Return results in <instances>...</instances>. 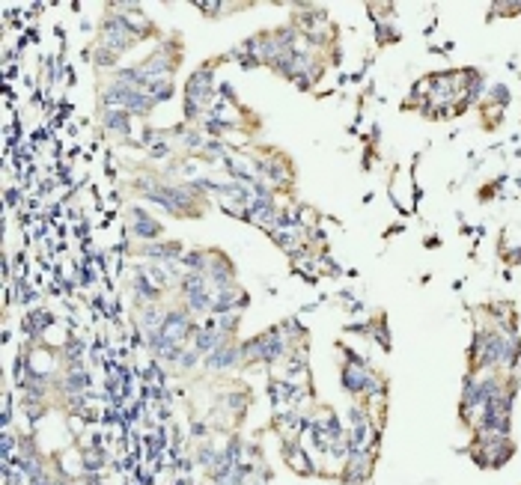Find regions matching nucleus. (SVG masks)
I'll list each match as a JSON object with an SVG mask.
<instances>
[{"label":"nucleus","instance_id":"nucleus-13","mask_svg":"<svg viewBox=\"0 0 521 485\" xmlns=\"http://www.w3.org/2000/svg\"><path fill=\"white\" fill-rule=\"evenodd\" d=\"M84 387H87V375L75 369V372L66 378V390H69V393H81Z\"/></svg>","mask_w":521,"mask_h":485},{"label":"nucleus","instance_id":"nucleus-2","mask_svg":"<svg viewBox=\"0 0 521 485\" xmlns=\"http://www.w3.org/2000/svg\"><path fill=\"white\" fill-rule=\"evenodd\" d=\"M149 349L155 351V358H161L167 363H179V358H182V351H185V342H179L173 340L170 333H164L161 328L149 333Z\"/></svg>","mask_w":521,"mask_h":485},{"label":"nucleus","instance_id":"nucleus-5","mask_svg":"<svg viewBox=\"0 0 521 485\" xmlns=\"http://www.w3.org/2000/svg\"><path fill=\"white\" fill-rule=\"evenodd\" d=\"M242 345H229L224 342L220 349H215L212 354H206V366L209 369H227V366H236L238 360H242Z\"/></svg>","mask_w":521,"mask_h":485},{"label":"nucleus","instance_id":"nucleus-9","mask_svg":"<svg viewBox=\"0 0 521 485\" xmlns=\"http://www.w3.org/2000/svg\"><path fill=\"white\" fill-rule=\"evenodd\" d=\"M105 128L116 140H128L132 137V113L125 111H105Z\"/></svg>","mask_w":521,"mask_h":485},{"label":"nucleus","instance_id":"nucleus-11","mask_svg":"<svg viewBox=\"0 0 521 485\" xmlns=\"http://www.w3.org/2000/svg\"><path fill=\"white\" fill-rule=\"evenodd\" d=\"M161 322H164V313H158L155 304H143V306H140V324H143L149 333L161 328Z\"/></svg>","mask_w":521,"mask_h":485},{"label":"nucleus","instance_id":"nucleus-14","mask_svg":"<svg viewBox=\"0 0 521 485\" xmlns=\"http://www.w3.org/2000/svg\"><path fill=\"white\" fill-rule=\"evenodd\" d=\"M206 143H209V140H203V134H200V131H188V134H185V149H191V152L206 149Z\"/></svg>","mask_w":521,"mask_h":485},{"label":"nucleus","instance_id":"nucleus-15","mask_svg":"<svg viewBox=\"0 0 521 485\" xmlns=\"http://www.w3.org/2000/svg\"><path fill=\"white\" fill-rule=\"evenodd\" d=\"M197 360H200V351H197V349H191V351L185 349V351H182V358H179V366H182V369H191V366H194Z\"/></svg>","mask_w":521,"mask_h":485},{"label":"nucleus","instance_id":"nucleus-4","mask_svg":"<svg viewBox=\"0 0 521 485\" xmlns=\"http://www.w3.org/2000/svg\"><path fill=\"white\" fill-rule=\"evenodd\" d=\"M373 470V455L367 450H348V459H346V479L348 482H364Z\"/></svg>","mask_w":521,"mask_h":485},{"label":"nucleus","instance_id":"nucleus-3","mask_svg":"<svg viewBox=\"0 0 521 485\" xmlns=\"http://www.w3.org/2000/svg\"><path fill=\"white\" fill-rule=\"evenodd\" d=\"M343 387L348 393H373L376 390V375L367 372L364 366L348 363V366H343Z\"/></svg>","mask_w":521,"mask_h":485},{"label":"nucleus","instance_id":"nucleus-1","mask_svg":"<svg viewBox=\"0 0 521 485\" xmlns=\"http://www.w3.org/2000/svg\"><path fill=\"white\" fill-rule=\"evenodd\" d=\"M185 98H188V102H197L200 107H206V116L212 113V98H215V72H212V66H200L197 72L188 77Z\"/></svg>","mask_w":521,"mask_h":485},{"label":"nucleus","instance_id":"nucleus-12","mask_svg":"<svg viewBox=\"0 0 521 485\" xmlns=\"http://www.w3.org/2000/svg\"><path fill=\"white\" fill-rule=\"evenodd\" d=\"M93 60H96V66H102V68H110V66H116V60H119V54L116 51H110V48H98V51H96V57H93Z\"/></svg>","mask_w":521,"mask_h":485},{"label":"nucleus","instance_id":"nucleus-16","mask_svg":"<svg viewBox=\"0 0 521 485\" xmlns=\"http://www.w3.org/2000/svg\"><path fill=\"white\" fill-rule=\"evenodd\" d=\"M149 155H152V158H167V155H170V146H167V143H155Z\"/></svg>","mask_w":521,"mask_h":485},{"label":"nucleus","instance_id":"nucleus-6","mask_svg":"<svg viewBox=\"0 0 521 485\" xmlns=\"http://www.w3.org/2000/svg\"><path fill=\"white\" fill-rule=\"evenodd\" d=\"M161 331H164V333H170V336H173V340H179V342H185V340H188V333H191L194 328H191V322H188V313L170 310V313H164Z\"/></svg>","mask_w":521,"mask_h":485},{"label":"nucleus","instance_id":"nucleus-7","mask_svg":"<svg viewBox=\"0 0 521 485\" xmlns=\"http://www.w3.org/2000/svg\"><path fill=\"white\" fill-rule=\"evenodd\" d=\"M140 253L146 256V259H155V262H176L182 259V244L179 241H164V244H146L140 247Z\"/></svg>","mask_w":521,"mask_h":485},{"label":"nucleus","instance_id":"nucleus-8","mask_svg":"<svg viewBox=\"0 0 521 485\" xmlns=\"http://www.w3.org/2000/svg\"><path fill=\"white\" fill-rule=\"evenodd\" d=\"M132 230L134 235H140V241H149V239H158L161 235V223L155 217H149L143 209H132Z\"/></svg>","mask_w":521,"mask_h":485},{"label":"nucleus","instance_id":"nucleus-10","mask_svg":"<svg viewBox=\"0 0 521 485\" xmlns=\"http://www.w3.org/2000/svg\"><path fill=\"white\" fill-rule=\"evenodd\" d=\"M229 340V336H224V333H218V331H197L194 333V349L200 351V354H212L215 349H220Z\"/></svg>","mask_w":521,"mask_h":485},{"label":"nucleus","instance_id":"nucleus-17","mask_svg":"<svg viewBox=\"0 0 521 485\" xmlns=\"http://www.w3.org/2000/svg\"><path fill=\"white\" fill-rule=\"evenodd\" d=\"M218 485H229V482H218Z\"/></svg>","mask_w":521,"mask_h":485}]
</instances>
